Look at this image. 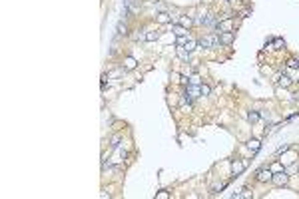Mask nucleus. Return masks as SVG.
<instances>
[{
  "label": "nucleus",
  "instance_id": "obj_22",
  "mask_svg": "<svg viewBox=\"0 0 299 199\" xmlns=\"http://www.w3.org/2000/svg\"><path fill=\"white\" fill-rule=\"evenodd\" d=\"M189 84L197 86V84H200V76H192V78H189Z\"/></svg>",
  "mask_w": 299,
  "mask_h": 199
},
{
  "label": "nucleus",
  "instance_id": "obj_18",
  "mask_svg": "<svg viewBox=\"0 0 299 199\" xmlns=\"http://www.w3.org/2000/svg\"><path fill=\"white\" fill-rule=\"evenodd\" d=\"M118 34H128V26H126L124 22L118 24Z\"/></svg>",
  "mask_w": 299,
  "mask_h": 199
},
{
  "label": "nucleus",
  "instance_id": "obj_5",
  "mask_svg": "<svg viewBox=\"0 0 299 199\" xmlns=\"http://www.w3.org/2000/svg\"><path fill=\"white\" fill-rule=\"evenodd\" d=\"M243 169H245V163H243L241 159H235V161L231 163V171H233V175H239V173H243Z\"/></svg>",
  "mask_w": 299,
  "mask_h": 199
},
{
  "label": "nucleus",
  "instance_id": "obj_16",
  "mask_svg": "<svg viewBox=\"0 0 299 199\" xmlns=\"http://www.w3.org/2000/svg\"><path fill=\"white\" fill-rule=\"evenodd\" d=\"M247 120H249L251 124H253V121H257V120H259V113H257V112H249V113H247Z\"/></svg>",
  "mask_w": 299,
  "mask_h": 199
},
{
  "label": "nucleus",
  "instance_id": "obj_10",
  "mask_svg": "<svg viewBox=\"0 0 299 199\" xmlns=\"http://www.w3.org/2000/svg\"><path fill=\"white\" fill-rule=\"evenodd\" d=\"M124 68H126V70H134V68H136V60L128 56V58L124 60Z\"/></svg>",
  "mask_w": 299,
  "mask_h": 199
},
{
  "label": "nucleus",
  "instance_id": "obj_2",
  "mask_svg": "<svg viewBox=\"0 0 299 199\" xmlns=\"http://www.w3.org/2000/svg\"><path fill=\"white\" fill-rule=\"evenodd\" d=\"M287 179H289L287 171H277V173H273V177H271V181L277 185V187H283V185L287 183Z\"/></svg>",
  "mask_w": 299,
  "mask_h": 199
},
{
  "label": "nucleus",
  "instance_id": "obj_13",
  "mask_svg": "<svg viewBox=\"0 0 299 199\" xmlns=\"http://www.w3.org/2000/svg\"><path fill=\"white\" fill-rule=\"evenodd\" d=\"M158 36H160L158 32H154V30H152V32H148V34L144 36V40H146V42H154V40H158Z\"/></svg>",
  "mask_w": 299,
  "mask_h": 199
},
{
  "label": "nucleus",
  "instance_id": "obj_4",
  "mask_svg": "<svg viewBox=\"0 0 299 199\" xmlns=\"http://www.w3.org/2000/svg\"><path fill=\"white\" fill-rule=\"evenodd\" d=\"M271 177H273V173L269 171V169H259V171H257V177H255V179L263 183V181H271Z\"/></svg>",
  "mask_w": 299,
  "mask_h": 199
},
{
  "label": "nucleus",
  "instance_id": "obj_3",
  "mask_svg": "<svg viewBox=\"0 0 299 199\" xmlns=\"http://www.w3.org/2000/svg\"><path fill=\"white\" fill-rule=\"evenodd\" d=\"M197 96H201V92H200V86H193V84H189V86L186 88V100H193V98H197Z\"/></svg>",
  "mask_w": 299,
  "mask_h": 199
},
{
  "label": "nucleus",
  "instance_id": "obj_6",
  "mask_svg": "<svg viewBox=\"0 0 299 199\" xmlns=\"http://www.w3.org/2000/svg\"><path fill=\"white\" fill-rule=\"evenodd\" d=\"M233 42V32H221L220 34V44H231Z\"/></svg>",
  "mask_w": 299,
  "mask_h": 199
},
{
  "label": "nucleus",
  "instance_id": "obj_8",
  "mask_svg": "<svg viewBox=\"0 0 299 199\" xmlns=\"http://www.w3.org/2000/svg\"><path fill=\"white\" fill-rule=\"evenodd\" d=\"M170 14H168V12H160V14H158V22L160 24H168V22H170Z\"/></svg>",
  "mask_w": 299,
  "mask_h": 199
},
{
  "label": "nucleus",
  "instance_id": "obj_14",
  "mask_svg": "<svg viewBox=\"0 0 299 199\" xmlns=\"http://www.w3.org/2000/svg\"><path fill=\"white\" fill-rule=\"evenodd\" d=\"M200 92H201V96H209L212 94V88L208 84H200Z\"/></svg>",
  "mask_w": 299,
  "mask_h": 199
},
{
  "label": "nucleus",
  "instance_id": "obj_20",
  "mask_svg": "<svg viewBox=\"0 0 299 199\" xmlns=\"http://www.w3.org/2000/svg\"><path fill=\"white\" fill-rule=\"evenodd\" d=\"M287 66H289V68H295V70H297V68H299V62L295 60V58H291V60L287 62Z\"/></svg>",
  "mask_w": 299,
  "mask_h": 199
},
{
  "label": "nucleus",
  "instance_id": "obj_7",
  "mask_svg": "<svg viewBox=\"0 0 299 199\" xmlns=\"http://www.w3.org/2000/svg\"><path fill=\"white\" fill-rule=\"evenodd\" d=\"M277 80H279V86H283V88H287L289 84H291V80H289V76H285V74H281V76H277Z\"/></svg>",
  "mask_w": 299,
  "mask_h": 199
},
{
  "label": "nucleus",
  "instance_id": "obj_17",
  "mask_svg": "<svg viewBox=\"0 0 299 199\" xmlns=\"http://www.w3.org/2000/svg\"><path fill=\"white\" fill-rule=\"evenodd\" d=\"M110 145H112V147H118V145H120V135H112Z\"/></svg>",
  "mask_w": 299,
  "mask_h": 199
},
{
  "label": "nucleus",
  "instance_id": "obj_21",
  "mask_svg": "<svg viewBox=\"0 0 299 199\" xmlns=\"http://www.w3.org/2000/svg\"><path fill=\"white\" fill-rule=\"evenodd\" d=\"M156 197H158V199H168L170 193H168V191H160V193H156Z\"/></svg>",
  "mask_w": 299,
  "mask_h": 199
},
{
  "label": "nucleus",
  "instance_id": "obj_1",
  "mask_svg": "<svg viewBox=\"0 0 299 199\" xmlns=\"http://www.w3.org/2000/svg\"><path fill=\"white\" fill-rule=\"evenodd\" d=\"M217 42H220V36H204L197 40V46L200 48H212V46H216Z\"/></svg>",
  "mask_w": 299,
  "mask_h": 199
},
{
  "label": "nucleus",
  "instance_id": "obj_11",
  "mask_svg": "<svg viewBox=\"0 0 299 199\" xmlns=\"http://www.w3.org/2000/svg\"><path fill=\"white\" fill-rule=\"evenodd\" d=\"M172 30H174L176 34H178V36H186V28H184V26H180V24H174V26H172Z\"/></svg>",
  "mask_w": 299,
  "mask_h": 199
},
{
  "label": "nucleus",
  "instance_id": "obj_23",
  "mask_svg": "<svg viewBox=\"0 0 299 199\" xmlns=\"http://www.w3.org/2000/svg\"><path fill=\"white\" fill-rule=\"evenodd\" d=\"M180 82H182L184 86H189V78H188V76H182V78H180Z\"/></svg>",
  "mask_w": 299,
  "mask_h": 199
},
{
  "label": "nucleus",
  "instance_id": "obj_9",
  "mask_svg": "<svg viewBox=\"0 0 299 199\" xmlns=\"http://www.w3.org/2000/svg\"><path fill=\"white\" fill-rule=\"evenodd\" d=\"M193 24V20L189 18V16H182V18H180V26H184V28H189Z\"/></svg>",
  "mask_w": 299,
  "mask_h": 199
},
{
  "label": "nucleus",
  "instance_id": "obj_15",
  "mask_svg": "<svg viewBox=\"0 0 299 199\" xmlns=\"http://www.w3.org/2000/svg\"><path fill=\"white\" fill-rule=\"evenodd\" d=\"M196 46H197V42H196V40H189V42H186V46H184V50H188V52H192V50H196Z\"/></svg>",
  "mask_w": 299,
  "mask_h": 199
},
{
  "label": "nucleus",
  "instance_id": "obj_19",
  "mask_svg": "<svg viewBox=\"0 0 299 199\" xmlns=\"http://www.w3.org/2000/svg\"><path fill=\"white\" fill-rule=\"evenodd\" d=\"M186 36H178V48H184V46H186Z\"/></svg>",
  "mask_w": 299,
  "mask_h": 199
},
{
  "label": "nucleus",
  "instance_id": "obj_12",
  "mask_svg": "<svg viewBox=\"0 0 299 199\" xmlns=\"http://www.w3.org/2000/svg\"><path fill=\"white\" fill-rule=\"evenodd\" d=\"M247 147H249L251 151H257L259 149V139H249V141H247Z\"/></svg>",
  "mask_w": 299,
  "mask_h": 199
}]
</instances>
